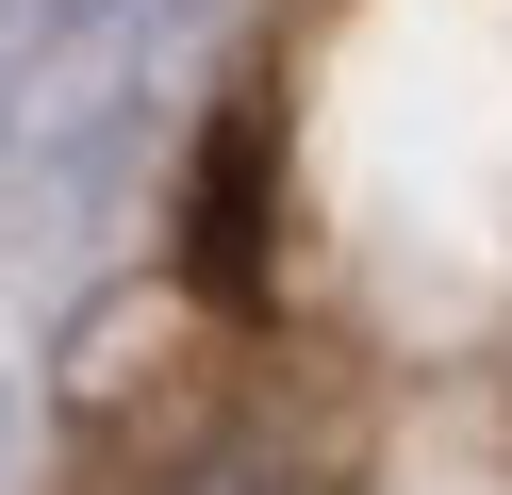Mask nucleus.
Masks as SVG:
<instances>
[{"label":"nucleus","mask_w":512,"mask_h":495,"mask_svg":"<svg viewBox=\"0 0 512 495\" xmlns=\"http://www.w3.org/2000/svg\"><path fill=\"white\" fill-rule=\"evenodd\" d=\"M265 182H281V132H265V116H215L199 198H182V281H199L215 314L265 297Z\"/></svg>","instance_id":"obj_1"}]
</instances>
